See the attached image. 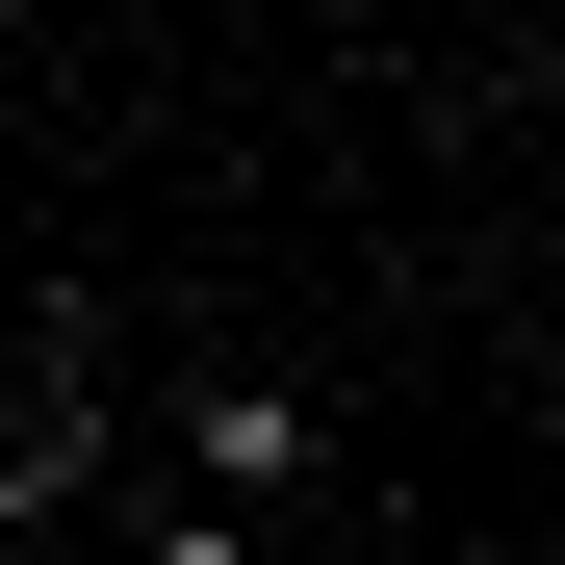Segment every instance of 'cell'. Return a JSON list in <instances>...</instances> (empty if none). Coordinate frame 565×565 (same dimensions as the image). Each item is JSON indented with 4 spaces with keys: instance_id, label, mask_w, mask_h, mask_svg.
<instances>
[{
    "instance_id": "6da1fadb",
    "label": "cell",
    "mask_w": 565,
    "mask_h": 565,
    "mask_svg": "<svg viewBox=\"0 0 565 565\" xmlns=\"http://www.w3.org/2000/svg\"><path fill=\"white\" fill-rule=\"evenodd\" d=\"M180 437H206V514H257V489H309V386H206V412H180Z\"/></svg>"
},
{
    "instance_id": "7a4b0ae2",
    "label": "cell",
    "mask_w": 565,
    "mask_h": 565,
    "mask_svg": "<svg viewBox=\"0 0 565 565\" xmlns=\"http://www.w3.org/2000/svg\"><path fill=\"white\" fill-rule=\"evenodd\" d=\"M129 565H257V514H154V540H129Z\"/></svg>"
}]
</instances>
